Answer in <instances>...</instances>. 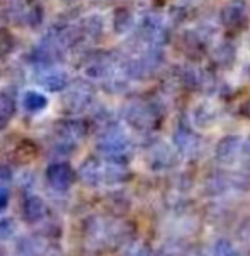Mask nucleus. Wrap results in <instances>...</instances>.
Here are the masks:
<instances>
[{
  "instance_id": "1",
  "label": "nucleus",
  "mask_w": 250,
  "mask_h": 256,
  "mask_svg": "<svg viewBox=\"0 0 250 256\" xmlns=\"http://www.w3.org/2000/svg\"><path fill=\"white\" fill-rule=\"evenodd\" d=\"M98 148L110 162H124L126 153L130 151V140L117 128H110L109 132L100 139Z\"/></svg>"
},
{
  "instance_id": "2",
  "label": "nucleus",
  "mask_w": 250,
  "mask_h": 256,
  "mask_svg": "<svg viewBox=\"0 0 250 256\" xmlns=\"http://www.w3.org/2000/svg\"><path fill=\"white\" fill-rule=\"evenodd\" d=\"M124 118L126 121L135 128H151L154 126L156 123V112L152 109V106H147V104H140V102H135L130 104L124 110Z\"/></svg>"
},
{
  "instance_id": "3",
  "label": "nucleus",
  "mask_w": 250,
  "mask_h": 256,
  "mask_svg": "<svg viewBox=\"0 0 250 256\" xmlns=\"http://www.w3.org/2000/svg\"><path fill=\"white\" fill-rule=\"evenodd\" d=\"M242 139L238 136H229L224 137L221 142L217 144V150H215V156L221 164H233V162L238 160V156L242 154Z\"/></svg>"
},
{
  "instance_id": "4",
  "label": "nucleus",
  "mask_w": 250,
  "mask_h": 256,
  "mask_svg": "<svg viewBox=\"0 0 250 256\" xmlns=\"http://www.w3.org/2000/svg\"><path fill=\"white\" fill-rule=\"evenodd\" d=\"M68 82H70V78L61 68L44 67L39 76V84L44 86L46 90H49V92H61V90L67 88Z\"/></svg>"
},
{
  "instance_id": "5",
  "label": "nucleus",
  "mask_w": 250,
  "mask_h": 256,
  "mask_svg": "<svg viewBox=\"0 0 250 256\" xmlns=\"http://www.w3.org/2000/svg\"><path fill=\"white\" fill-rule=\"evenodd\" d=\"M222 23H224L228 28H240L243 23L247 22V6L242 0H235V2H229L224 9H222Z\"/></svg>"
},
{
  "instance_id": "6",
  "label": "nucleus",
  "mask_w": 250,
  "mask_h": 256,
  "mask_svg": "<svg viewBox=\"0 0 250 256\" xmlns=\"http://www.w3.org/2000/svg\"><path fill=\"white\" fill-rule=\"evenodd\" d=\"M140 32H142V37L151 44V48L159 46V44L163 42V39L166 37L165 25H163L158 16H149V18H145L140 26Z\"/></svg>"
},
{
  "instance_id": "7",
  "label": "nucleus",
  "mask_w": 250,
  "mask_h": 256,
  "mask_svg": "<svg viewBox=\"0 0 250 256\" xmlns=\"http://www.w3.org/2000/svg\"><path fill=\"white\" fill-rule=\"evenodd\" d=\"M219 118V110L214 104L210 102H201L194 107L193 110V123L198 128H210L215 124Z\"/></svg>"
},
{
  "instance_id": "8",
  "label": "nucleus",
  "mask_w": 250,
  "mask_h": 256,
  "mask_svg": "<svg viewBox=\"0 0 250 256\" xmlns=\"http://www.w3.org/2000/svg\"><path fill=\"white\" fill-rule=\"evenodd\" d=\"M91 100H93L91 88H89L88 84H84V82H81V84L72 86L65 102H67V106L70 107V109L82 110V109H86L89 104H91Z\"/></svg>"
},
{
  "instance_id": "9",
  "label": "nucleus",
  "mask_w": 250,
  "mask_h": 256,
  "mask_svg": "<svg viewBox=\"0 0 250 256\" xmlns=\"http://www.w3.org/2000/svg\"><path fill=\"white\" fill-rule=\"evenodd\" d=\"M72 170L67 164H54L47 168V181L51 182V186L58 190H65L72 184Z\"/></svg>"
},
{
  "instance_id": "10",
  "label": "nucleus",
  "mask_w": 250,
  "mask_h": 256,
  "mask_svg": "<svg viewBox=\"0 0 250 256\" xmlns=\"http://www.w3.org/2000/svg\"><path fill=\"white\" fill-rule=\"evenodd\" d=\"M16 109V104H14V93L12 90H2L0 92V128L4 126L9 120L12 118Z\"/></svg>"
},
{
  "instance_id": "11",
  "label": "nucleus",
  "mask_w": 250,
  "mask_h": 256,
  "mask_svg": "<svg viewBox=\"0 0 250 256\" xmlns=\"http://www.w3.org/2000/svg\"><path fill=\"white\" fill-rule=\"evenodd\" d=\"M149 160L152 165H159V167H168L173 160H175V153L172 148H168L166 144H158L151 150L149 153Z\"/></svg>"
},
{
  "instance_id": "12",
  "label": "nucleus",
  "mask_w": 250,
  "mask_h": 256,
  "mask_svg": "<svg viewBox=\"0 0 250 256\" xmlns=\"http://www.w3.org/2000/svg\"><path fill=\"white\" fill-rule=\"evenodd\" d=\"M46 106H47V98L40 92L30 90V92H26L23 95V107L28 112H40Z\"/></svg>"
},
{
  "instance_id": "13",
  "label": "nucleus",
  "mask_w": 250,
  "mask_h": 256,
  "mask_svg": "<svg viewBox=\"0 0 250 256\" xmlns=\"http://www.w3.org/2000/svg\"><path fill=\"white\" fill-rule=\"evenodd\" d=\"M60 134H61L63 142L70 144V142L79 140L82 136H84V126H82L79 121H65V123H61Z\"/></svg>"
},
{
  "instance_id": "14",
  "label": "nucleus",
  "mask_w": 250,
  "mask_h": 256,
  "mask_svg": "<svg viewBox=\"0 0 250 256\" xmlns=\"http://www.w3.org/2000/svg\"><path fill=\"white\" fill-rule=\"evenodd\" d=\"M100 172H102V167L96 158H88L81 167V176L86 182H96L100 179Z\"/></svg>"
},
{
  "instance_id": "15",
  "label": "nucleus",
  "mask_w": 250,
  "mask_h": 256,
  "mask_svg": "<svg viewBox=\"0 0 250 256\" xmlns=\"http://www.w3.org/2000/svg\"><path fill=\"white\" fill-rule=\"evenodd\" d=\"M86 74L93 79H102V78H107L110 74V62L107 58H102V60H96L93 64L88 65L86 68Z\"/></svg>"
},
{
  "instance_id": "16",
  "label": "nucleus",
  "mask_w": 250,
  "mask_h": 256,
  "mask_svg": "<svg viewBox=\"0 0 250 256\" xmlns=\"http://www.w3.org/2000/svg\"><path fill=\"white\" fill-rule=\"evenodd\" d=\"M133 26V16L128 9H117L116 14H114V28L119 34L126 32Z\"/></svg>"
},
{
  "instance_id": "17",
  "label": "nucleus",
  "mask_w": 250,
  "mask_h": 256,
  "mask_svg": "<svg viewBox=\"0 0 250 256\" xmlns=\"http://www.w3.org/2000/svg\"><path fill=\"white\" fill-rule=\"evenodd\" d=\"M233 58H235V50L229 44H222L221 48L215 50V60L221 65H228L229 62H233Z\"/></svg>"
},
{
  "instance_id": "18",
  "label": "nucleus",
  "mask_w": 250,
  "mask_h": 256,
  "mask_svg": "<svg viewBox=\"0 0 250 256\" xmlns=\"http://www.w3.org/2000/svg\"><path fill=\"white\" fill-rule=\"evenodd\" d=\"M175 142L180 151H189L191 148L196 146V139L189 132H182V130L175 136Z\"/></svg>"
},
{
  "instance_id": "19",
  "label": "nucleus",
  "mask_w": 250,
  "mask_h": 256,
  "mask_svg": "<svg viewBox=\"0 0 250 256\" xmlns=\"http://www.w3.org/2000/svg\"><path fill=\"white\" fill-rule=\"evenodd\" d=\"M242 154L245 156V160L250 164V137H249V140H247L245 144H243V148H242Z\"/></svg>"
},
{
  "instance_id": "20",
  "label": "nucleus",
  "mask_w": 250,
  "mask_h": 256,
  "mask_svg": "<svg viewBox=\"0 0 250 256\" xmlns=\"http://www.w3.org/2000/svg\"><path fill=\"white\" fill-rule=\"evenodd\" d=\"M7 192H5L4 188H0V209H4L5 204H7Z\"/></svg>"
},
{
  "instance_id": "21",
  "label": "nucleus",
  "mask_w": 250,
  "mask_h": 256,
  "mask_svg": "<svg viewBox=\"0 0 250 256\" xmlns=\"http://www.w3.org/2000/svg\"><path fill=\"white\" fill-rule=\"evenodd\" d=\"M9 176H11V172H9L7 168L0 167V181H5V179H9Z\"/></svg>"
},
{
  "instance_id": "22",
  "label": "nucleus",
  "mask_w": 250,
  "mask_h": 256,
  "mask_svg": "<svg viewBox=\"0 0 250 256\" xmlns=\"http://www.w3.org/2000/svg\"><path fill=\"white\" fill-rule=\"evenodd\" d=\"M243 112H245V114H247V116H249V118H250V100H249V102H247V104H245V107H243Z\"/></svg>"
}]
</instances>
